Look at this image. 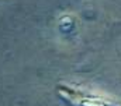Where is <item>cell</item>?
I'll use <instances>...</instances> for the list:
<instances>
[{"mask_svg": "<svg viewBox=\"0 0 121 106\" xmlns=\"http://www.w3.org/2000/svg\"><path fill=\"white\" fill-rule=\"evenodd\" d=\"M86 106H103V105H100V103H93V102H89V103H86Z\"/></svg>", "mask_w": 121, "mask_h": 106, "instance_id": "obj_1", "label": "cell"}]
</instances>
